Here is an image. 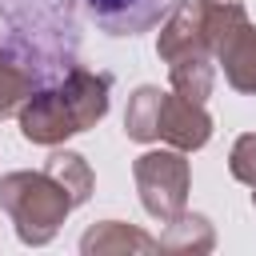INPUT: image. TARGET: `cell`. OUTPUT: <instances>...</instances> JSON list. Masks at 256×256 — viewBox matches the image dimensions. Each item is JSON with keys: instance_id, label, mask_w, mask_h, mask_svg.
I'll list each match as a JSON object with an SVG mask.
<instances>
[{"instance_id": "cell-7", "label": "cell", "mask_w": 256, "mask_h": 256, "mask_svg": "<svg viewBox=\"0 0 256 256\" xmlns=\"http://www.w3.org/2000/svg\"><path fill=\"white\" fill-rule=\"evenodd\" d=\"M80 252L84 256H116V252H160V240L148 236L136 224L124 220H100L80 236Z\"/></svg>"}, {"instance_id": "cell-12", "label": "cell", "mask_w": 256, "mask_h": 256, "mask_svg": "<svg viewBox=\"0 0 256 256\" xmlns=\"http://www.w3.org/2000/svg\"><path fill=\"white\" fill-rule=\"evenodd\" d=\"M44 172H52L60 184H64V192L72 196V204L80 208L88 196H92V168H88V160L80 156V152H68V148H60V152H52L48 160H44Z\"/></svg>"}, {"instance_id": "cell-13", "label": "cell", "mask_w": 256, "mask_h": 256, "mask_svg": "<svg viewBox=\"0 0 256 256\" xmlns=\"http://www.w3.org/2000/svg\"><path fill=\"white\" fill-rule=\"evenodd\" d=\"M196 8H200V24H204V36H208L212 56H216V48L248 20L244 0H196Z\"/></svg>"}, {"instance_id": "cell-15", "label": "cell", "mask_w": 256, "mask_h": 256, "mask_svg": "<svg viewBox=\"0 0 256 256\" xmlns=\"http://www.w3.org/2000/svg\"><path fill=\"white\" fill-rule=\"evenodd\" d=\"M228 172H232L240 184L256 188V132H244V136L232 144V156H228Z\"/></svg>"}, {"instance_id": "cell-4", "label": "cell", "mask_w": 256, "mask_h": 256, "mask_svg": "<svg viewBox=\"0 0 256 256\" xmlns=\"http://www.w3.org/2000/svg\"><path fill=\"white\" fill-rule=\"evenodd\" d=\"M156 140L180 152H196L212 140V116L204 112V104L180 96V92H164L160 96V116H156Z\"/></svg>"}, {"instance_id": "cell-16", "label": "cell", "mask_w": 256, "mask_h": 256, "mask_svg": "<svg viewBox=\"0 0 256 256\" xmlns=\"http://www.w3.org/2000/svg\"><path fill=\"white\" fill-rule=\"evenodd\" d=\"M252 208H256V188H252Z\"/></svg>"}, {"instance_id": "cell-8", "label": "cell", "mask_w": 256, "mask_h": 256, "mask_svg": "<svg viewBox=\"0 0 256 256\" xmlns=\"http://www.w3.org/2000/svg\"><path fill=\"white\" fill-rule=\"evenodd\" d=\"M216 64L224 68V80L236 92L256 96V24L244 20L220 48H216Z\"/></svg>"}, {"instance_id": "cell-6", "label": "cell", "mask_w": 256, "mask_h": 256, "mask_svg": "<svg viewBox=\"0 0 256 256\" xmlns=\"http://www.w3.org/2000/svg\"><path fill=\"white\" fill-rule=\"evenodd\" d=\"M192 52H212V48H208V36H204L196 0H180V4H172V12L160 20L156 56H160L164 64H172V60L192 56Z\"/></svg>"}, {"instance_id": "cell-9", "label": "cell", "mask_w": 256, "mask_h": 256, "mask_svg": "<svg viewBox=\"0 0 256 256\" xmlns=\"http://www.w3.org/2000/svg\"><path fill=\"white\" fill-rule=\"evenodd\" d=\"M216 248V232H212V220L200 216V212H180L176 220L164 224V236H160V252H180V256H204Z\"/></svg>"}, {"instance_id": "cell-10", "label": "cell", "mask_w": 256, "mask_h": 256, "mask_svg": "<svg viewBox=\"0 0 256 256\" xmlns=\"http://www.w3.org/2000/svg\"><path fill=\"white\" fill-rule=\"evenodd\" d=\"M168 80H172V92L204 104L216 88V56L212 52H192V56H180L168 64Z\"/></svg>"}, {"instance_id": "cell-2", "label": "cell", "mask_w": 256, "mask_h": 256, "mask_svg": "<svg viewBox=\"0 0 256 256\" xmlns=\"http://www.w3.org/2000/svg\"><path fill=\"white\" fill-rule=\"evenodd\" d=\"M0 208L8 212L20 244L28 248H44L56 240V232L64 228L68 212L76 208L72 196L64 192V184L52 176V172H8L0 176Z\"/></svg>"}, {"instance_id": "cell-1", "label": "cell", "mask_w": 256, "mask_h": 256, "mask_svg": "<svg viewBox=\"0 0 256 256\" xmlns=\"http://www.w3.org/2000/svg\"><path fill=\"white\" fill-rule=\"evenodd\" d=\"M108 88L112 80L104 72H88V68H72L56 88L32 92L24 100V108L16 112L20 120V136L28 144L40 148H56L76 132H88L92 124H100L108 116Z\"/></svg>"}, {"instance_id": "cell-14", "label": "cell", "mask_w": 256, "mask_h": 256, "mask_svg": "<svg viewBox=\"0 0 256 256\" xmlns=\"http://www.w3.org/2000/svg\"><path fill=\"white\" fill-rule=\"evenodd\" d=\"M32 92H36V88H32V76H28L20 64H12V60L0 56V120H4V116H16Z\"/></svg>"}, {"instance_id": "cell-11", "label": "cell", "mask_w": 256, "mask_h": 256, "mask_svg": "<svg viewBox=\"0 0 256 256\" xmlns=\"http://www.w3.org/2000/svg\"><path fill=\"white\" fill-rule=\"evenodd\" d=\"M160 96H164V88H156V84H140V88L128 96V108H124V136H128V140H136V144H156Z\"/></svg>"}, {"instance_id": "cell-5", "label": "cell", "mask_w": 256, "mask_h": 256, "mask_svg": "<svg viewBox=\"0 0 256 256\" xmlns=\"http://www.w3.org/2000/svg\"><path fill=\"white\" fill-rule=\"evenodd\" d=\"M172 0H84L88 16L108 36H140L164 20Z\"/></svg>"}, {"instance_id": "cell-3", "label": "cell", "mask_w": 256, "mask_h": 256, "mask_svg": "<svg viewBox=\"0 0 256 256\" xmlns=\"http://www.w3.org/2000/svg\"><path fill=\"white\" fill-rule=\"evenodd\" d=\"M132 180L140 192V204L152 220L168 224L188 208V188H192V168L188 152L180 148H148L132 160Z\"/></svg>"}]
</instances>
